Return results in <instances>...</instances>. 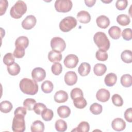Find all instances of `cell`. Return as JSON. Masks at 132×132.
I'll list each match as a JSON object with an SVG mask.
<instances>
[{"mask_svg": "<svg viewBox=\"0 0 132 132\" xmlns=\"http://www.w3.org/2000/svg\"><path fill=\"white\" fill-rule=\"evenodd\" d=\"M51 70L55 75H59L62 72V66L59 62H55L52 64Z\"/></svg>", "mask_w": 132, "mask_h": 132, "instance_id": "cell-40", "label": "cell"}, {"mask_svg": "<svg viewBox=\"0 0 132 132\" xmlns=\"http://www.w3.org/2000/svg\"><path fill=\"white\" fill-rule=\"evenodd\" d=\"M30 128L32 132H43L44 130V124L41 121L36 120L32 123Z\"/></svg>", "mask_w": 132, "mask_h": 132, "instance_id": "cell-24", "label": "cell"}, {"mask_svg": "<svg viewBox=\"0 0 132 132\" xmlns=\"http://www.w3.org/2000/svg\"><path fill=\"white\" fill-rule=\"evenodd\" d=\"M70 95L72 100H74L75 98H76L77 97L83 96L84 94L81 89L78 88H75L71 90Z\"/></svg>", "mask_w": 132, "mask_h": 132, "instance_id": "cell-41", "label": "cell"}, {"mask_svg": "<svg viewBox=\"0 0 132 132\" xmlns=\"http://www.w3.org/2000/svg\"><path fill=\"white\" fill-rule=\"evenodd\" d=\"M73 101L74 106L78 109L84 108L87 105V101L83 96L77 97Z\"/></svg>", "mask_w": 132, "mask_h": 132, "instance_id": "cell-27", "label": "cell"}, {"mask_svg": "<svg viewBox=\"0 0 132 132\" xmlns=\"http://www.w3.org/2000/svg\"><path fill=\"white\" fill-rule=\"evenodd\" d=\"M36 103V100L33 98H26L23 102V106L26 109L31 111L33 110L34 107Z\"/></svg>", "mask_w": 132, "mask_h": 132, "instance_id": "cell-37", "label": "cell"}, {"mask_svg": "<svg viewBox=\"0 0 132 132\" xmlns=\"http://www.w3.org/2000/svg\"><path fill=\"white\" fill-rule=\"evenodd\" d=\"M96 2V0H90V1H88V0H86L85 1V3L86 4V5L89 7H92L95 3Z\"/></svg>", "mask_w": 132, "mask_h": 132, "instance_id": "cell-49", "label": "cell"}, {"mask_svg": "<svg viewBox=\"0 0 132 132\" xmlns=\"http://www.w3.org/2000/svg\"><path fill=\"white\" fill-rule=\"evenodd\" d=\"M36 22L37 20L36 17L33 15H29L23 20L21 25L24 29L29 30L35 26Z\"/></svg>", "mask_w": 132, "mask_h": 132, "instance_id": "cell-10", "label": "cell"}, {"mask_svg": "<svg viewBox=\"0 0 132 132\" xmlns=\"http://www.w3.org/2000/svg\"><path fill=\"white\" fill-rule=\"evenodd\" d=\"M25 50L15 48L13 52V55L16 58H21L25 55Z\"/></svg>", "mask_w": 132, "mask_h": 132, "instance_id": "cell-46", "label": "cell"}, {"mask_svg": "<svg viewBox=\"0 0 132 132\" xmlns=\"http://www.w3.org/2000/svg\"><path fill=\"white\" fill-rule=\"evenodd\" d=\"M96 22L97 26L103 29H106L110 24V20L109 18L104 15H101L98 16L96 18Z\"/></svg>", "mask_w": 132, "mask_h": 132, "instance_id": "cell-15", "label": "cell"}, {"mask_svg": "<svg viewBox=\"0 0 132 132\" xmlns=\"http://www.w3.org/2000/svg\"><path fill=\"white\" fill-rule=\"evenodd\" d=\"M25 116L21 114L14 115L12 124V130L14 132H23L25 130Z\"/></svg>", "mask_w": 132, "mask_h": 132, "instance_id": "cell-5", "label": "cell"}, {"mask_svg": "<svg viewBox=\"0 0 132 132\" xmlns=\"http://www.w3.org/2000/svg\"><path fill=\"white\" fill-rule=\"evenodd\" d=\"M120 82L123 87H129L132 85V77L130 74H124L121 77Z\"/></svg>", "mask_w": 132, "mask_h": 132, "instance_id": "cell-26", "label": "cell"}, {"mask_svg": "<svg viewBox=\"0 0 132 132\" xmlns=\"http://www.w3.org/2000/svg\"><path fill=\"white\" fill-rule=\"evenodd\" d=\"M41 90L45 93H50L53 90L54 86L52 81L50 80H45L42 82L41 85Z\"/></svg>", "mask_w": 132, "mask_h": 132, "instance_id": "cell-33", "label": "cell"}, {"mask_svg": "<svg viewBox=\"0 0 132 132\" xmlns=\"http://www.w3.org/2000/svg\"><path fill=\"white\" fill-rule=\"evenodd\" d=\"M46 76L45 71L42 68L37 67L33 69L31 72V77L36 81H41Z\"/></svg>", "mask_w": 132, "mask_h": 132, "instance_id": "cell-9", "label": "cell"}, {"mask_svg": "<svg viewBox=\"0 0 132 132\" xmlns=\"http://www.w3.org/2000/svg\"><path fill=\"white\" fill-rule=\"evenodd\" d=\"M128 5L127 0H118L116 3V7L119 10H123L126 9Z\"/></svg>", "mask_w": 132, "mask_h": 132, "instance_id": "cell-44", "label": "cell"}, {"mask_svg": "<svg viewBox=\"0 0 132 132\" xmlns=\"http://www.w3.org/2000/svg\"><path fill=\"white\" fill-rule=\"evenodd\" d=\"M90 129V125L88 122L86 121L81 122L77 127L72 131H79V132H88Z\"/></svg>", "mask_w": 132, "mask_h": 132, "instance_id": "cell-32", "label": "cell"}, {"mask_svg": "<svg viewBox=\"0 0 132 132\" xmlns=\"http://www.w3.org/2000/svg\"><path fill=\"white\" fill-rule=\"evenodd\" d=\"M7 71L10 75L15 76L20 73V67L18 63L14 62L12 64L7 66Z\"/></svg>", "mask_w": 132, "mask_h": 132, "instance_id": "cell-30", "label": "cell"}, {"mask_svg": "<svg viewBox=\"0 0 132 132\" xmlns=\"http://www.w3.org/2000/svg\"><path fill=\"white\" fill-rule=\"evenodd\" d=\"M77 19L79 22L86 24L90 22L91 17L88 12L85 10H81L77 14Z\"/></svg>", "mask_w": 132, "mask_h": 132, "instance_id": "cell-17", "label": "cell"}, {"mask_svg": "<svg viewBox=\"0 0 132 132\" xmlns=\"http://www.w3.org/2000/svg\"><path fill=\"white\" fill-rule=\"evenodd\" d=\"M112 128L116 131H120L124 130L126 127V123L122 118H117L114 119L111 123Z\"/></svg>", "mask_w": 132, "mask_h": 132, "instance_id": "cell-13", "label": "cell"}, {"mask_svg": "<svg viewBox=\"0 0 132 132\" xmlns=\"http://www.w3.org/2000/svg\"><path fill=\"white\" fill-rule=\"evenodd\" d=\"M51 46L53 50L61 53L65 50L66 43L64 40L61 38L55 37L51 39Z\"/></svg>", "mask_w": 132, "mask_h": 132, "instance_id": "cell-7", "label": "cell"}, {"mask_svg": "<svg viewBox=\"0 0 132 132\" xmlns=\"http://www.w3.org/2000/svg\"><path fill=\"white\" fill-rule=\"evenodd\" d=\"M55 127L57 131L59 132H64L67 129V124L64 120L59 119L56 121Z\"/></svg>", "mask_w": 132, "mask_h": 132, "instance_id": "cell-31", "label": "cell"}, {"mask_svg": "<svg viewBox=\"0 0 132 132\" xmlns=\"http://www.w3.org/2000/svg\"><path fill=\"white\" fill-rule=\"evenodd\" d=\"M122 36L123 39L125 40H130L132 39V32L131 28H127L124 29L122 32Z\"/></svg>", "mask_w": 132, "mask_h": 132, "instance_id": "cell-43", "label": "cell"}, {"mask_svg": "<svg viewBox=\"0 0 132 132\" xmlns=\"http://www.w3.org/2000/svg\"><path fill=\"white\" fill-rule=\"evenodd\" d=\"M117 21L121 26L128 25L130 22V19L129 16L125 14L119 15L117 18Z\"/></svg>", "mask_w": 132, "mask_h": 132, "instance_id": "cell-28", "label": "cell"}, {"mask_svg": "<svg viewBox=\"0 0 132 132\" xmlns=\"http://www.w3.org/2000/svg\"><path fill=\"white\" fill-rule=\"evenodd\" d=\"M41 114L43 120L45 121H51L54 116V113L53 110L47 108L43 110Z\"/></svg>", "mask_w": 132, "mask_h": 132, "instance_id": "cell-34", "label": "cell"}, {"mask_svg": "<svg viewBox=\"0 0 132 132\" xmlns=\"http://www.w3.org/2000/svg\"><path fill=\"white\" fill-rule=\"evenodd\" d=\"M72 2L70 0H57L55 3V8L58 12L66 13L72 8Z\"/></svg>", "mask_w": 132, "mask_h": 132, "instance_id": "cell-6", "label": "cell"}, {"mask_svg": "<svg viewBox=\"0 0 132 132\" xmlns=\"http://www.w3.org/2000/svg\"><path fill=\"white\" fill-rule=\"evenodd\" d=\"M117 80V76L116 74L113 73H108L106 75L104 82L105 85L108 87H112L114 86Z\"/></svg>", "mask_w": 132, "mask_h": 132, "instance_id": "cell-19", "label": "cell"}, {"mask_svg": "<svg viewBox=\"0 0 132 132\" xmlns=\"http://www.w3.org/2000/svg\"><path fill=\"white\" fill-rule=\"evenodd\" d=\"M45 108H46V106L44 104L38 103L35 105L33 108V110L36 114L40 115L41 114L43 110L45 109Z\"/></svg>", "mask_w": 132, "mask_h": 132, "instance_id": "cell-42", "label": "cell"}, {"mask_svg": "<svg viewBox=\"0 0 132 132\" xmlns=\"http://www.w3.org/2000/svg\"><path fill=\"white\" fill-rule=\"evenodd\" d=\"M27 9V5L24 2L18 1L11 8L10 14L12 18L18 19L21 18L26 13Z\"/></svg>", "mask_w": 132, "mask_h": 132, "instance_id": "cell-3", "label": "cell"}, {"mask_svg": "<svg viewBox=\"0 0 132 132\" xmlns=\"http://www.w3.org/2000/svg\"><path fill=\"white\" fill-rule=\"evenodd\" d=\"M124 118L125 120L131 123L132 122V108H129L127 109L124 112Z\"/></svg>", "mask_w": 132, "mask_h": 132, "instance_id": "cell-47", "label": "cell"}, {"mask_svg": "<svg viewBox=\"0 0 132 132\" xmlns=\"http://www.w3.org/2000/svg\"><path fill=\"white\" fill-rule=\"evenodd\" d=\"M27 113L26 111V108H25L24 107H19L15 109L14 112V114H23L24 116H25Z\"/></svg>", "mask_w": 132, "mask_h": 132, "instance_id": "cell-48", "label": "cell"}, {"mask_svg": "<svg viewBox=\"0 0 132 132\" xmlns=\"http://www.w3.org/2000/svg\"><path fill=\"white\" fill-rule=\"evenodd\" d=\"M19 87L21 91L27 95H34L38 91V85L37 81L27 78L21 80Z\"/></svg>", "mask_w": 132, "mask_h": 132, "instance_id": "cell-1", "label": "cell"}, {"mask_svg": "<svg viewBox=\"0 0 132 132\" xmlns=\"http://www.w3.org/2000/svg\"><path fill=\"white\" fill-rule=\"evenodd\" d=\"M95 57L99 61H104L107 60L108 55L106 51L102 50H98L96 52Z\"/></svg>", "mask_w": 132, "mask_h": 132, "instance_id": "cell-38", "label": "cell"}, {"mask_svg": "<svg viewBox=\"0 0 132 132\" xmlns=\"http://www.w3.org/2000/svg\"><path fill=\"white\" fill-rule=\"evenodd\" d=\"M58 116L61 118H67L69 117L71 113L70 108L67 106L63 105L59 106L57 110Z\"/></svg>", "mask_w": 132, "mask_h": 132, "instance_id": "cell-20", "label": "cell"}, {"mask_svg": "<svg viewBox=\"0 0 132 132\" xmlns=\"http://www.w3.org/2000/svg\"><path fill=\"white\" fill-rule=\"evenodd\" d=\"M107 70V67L105 64L103 63H96L93 68V72L96 76H102Z\"/></svg>", "mask_w": 132, "mask_h": 132, "instance_id": "cell-23", "label": "cell"}, {"mask_svg": "<svg viewBox=\"0 0 132 132\" xmlns=\"http://www.w3.org/2000/svg\"><path fill=\"white\" fill-rule=\"evenodd\" d=\"M91 70V66L89 63L87 62L81 63L78 68V72L79 74L81 76H85L88 75Z\"/></svg>", "mask_w": 132, "mask_h": 132, "instance_id": "cell-18", "label": "cell"}, {"mask_svg": "<svg viewBox=\"0 0 132 132\" xmlns=\"http://www.w3.org/2000/svg\"><path fill=\"white\" fill-rule=\"evenodd\" d=\"M79 59L78 57L74 54H69L67 55L63 61L65 66L69 69H73L76 67Z\"/></svg>", "mask_w": 132, "mask_h": 132, "instance_id": "cell-8", "label": "cell"}, {"mask_svg": "<svg viewBox=\"0 0 132 132\" xmlns=\"http://www.w3.org/2000/svg\"><path fill=\"white\" fill-rule=\"evenodd\" d=\"M62 54L61 53L52 50L48 54V59L51 62H59L62 59Z\"/></svg>", "mask_w": 132, "mask_h": 132, "instance_id": "cell-21", "label": "cell"}, {"mask_svg": "<svg viewBox=\"0 0 132 132\" xmlns=\"http://www.w3.org/2000/svg\"><path fill=\"white\" fill-rule=\"evenodd\" d=\"M64 81L68 86L75 85L77 81V76L74 71H68L64 75Z\"/></svg>", "mask_w": 132, "mask_h": 132, "instance_id": "cell-12", "label": "cell"}, {"mask_svg": "<svg viewBox=\"0 0 132 132\" xmlns=\"http://www.w3.org/2000/svg\"><path fill=\"white\" fill-rule=\"evenodd\" d=\"M15 59L13 54L11 53L6 54L3 57V62L5 64L8 66L14 63Z\"/></svg>", "mask_w": 132, "mask_h": 132, "instance_id": "cell-36", "label": "cell"}, {"mask_svg": "<svg viewBox=\"0 0 132 132\" xmlns=\"http://www.w3.org/2000/svg\"><path fill=\"white\" fill-rule=\"evenodd\" d=\"M29 45V40L25 36H20L18 37L15 42V48L25 50Z\"/></svg>", "mask_w": 132, "mask_h": 132, "instance_id": "cell-14", "label": "cell"}, {"mask_svg": "<svg viewBox=\"0 0 132 132\" xmlns=\"http://www.w3.org/2000/svg\"><path fill=\"white\" fill-rule=\"evenodd\" d=\"M122 61L126 63H130L132 62V52L130 50H125L121 54Z\"/></svg>", "mask_w": 132, "mask_h": 132, "instance_id": "cell-29", "label": "cell"}, {"mask_svg": "<svg viewBox=\"0 0 132 132\" xmlns=\"http://www.w3.org/2000/svg\"><path fill=\"white\" fill-rule=\"evenodd\" d=\"M12 108V104L8 101H4L0 104V110L2 112L8 113L11 111Z\"/></svg>", "mask_w": 132, "mask_h": 132, "instance_id": "cell-25", "label": "cell"}, {"mask_svg": "<svg viewBox=\"0 0 132 132\" xmlns=\"http://www.w3.org/2000/svg\"><path fill=\"white\" fill-rule=\"evenodd\" d=\"M77 25L76 19L72 16H68L63 19L59 23L60 29L64 32L70 31Z\"/></svg>", "mask_w": 132, "mask_h": 132, "instance_id": "cell-4", "label": "cell"}, {"mask_svg": "<svg viewBox=\"0 0 132 132\" xmlns=\"http://www.w3.org/2000/svg\"><path fill=\"white\" fill-rule=\"evenodd\" d=\"M112 102L114 105L117 107H121L123 104V101L122 97L118 94H114L111 97Z\"/></svg>", "mask_w": 132, "mask_h": 132, "instance_id": "cell-39", "label": "cell"}, {"mask_svg": "<svg viewBox=\"0 0 132 132\" xmlns=\"http://www.w3.org/2000/svg\"><path fill=\"white\" fill-rule=\"evenodd\" d=\"M101 1L102 2H103V3H109L111 2H112V0H110V1Z\"/></svg>", "mask_w": 132, "mask_h": 132, "instance_id": "cell-50", "label": "cell"}, {"mask_svg": "<svg viewBox=\"0 0 132 132\" xmlns=\"http://www.w3.org/2000/svg\"><path fill=\"white\" fill-rule=\"evenodd\" d=\"M108 34L112 39L117 40L121 37V29L118 26H113L108 30Z\"/></svg>", "mask_w": 132, "mask_h": 132, "instance_id": "cell-22", "label": "cell"}, {"mask_svg": "<svg viewBox=\"0 0 132 132\" xmlns=\"http://www.w3.org/2000/svg\"><path fill=\"white\" fill-rule=\"evenodd\" d=\"M68 94L63 90H59L56 92L54 95V100L58 103H63L67 101Z\"/></svg>", "mask_w": 132, "mask_h": 132, "instance_id": "cell-16", "label": "cell"}, {"mask_svg": "<svg viewBox=\"0 0 132 132\" xmlns=\"http://www.w3.org/2000/svg\"><path fill=\"white\" fill-rule=\"evenodd\" d=\"M93 40L100 50L107 51L110 45V41L106 35L102 31L96 32L93 37Z\"/></svg>", "mask_w": 132, "mask_h": 132, "instance_id": "cell-2", "label": "cell"}, {"mask_svg": "<svg viewBox=\"0 0 132 132\" xmlns=\"http://www.w3.org/2000/svg\"><path fill=\"white\" fill-rule=\"evenodd\" d=\"M103 110V107L101 104L97 103L92 104L90 107V111L91 112L95 115H98L102 113Z\"/></svg>", "mask_w": 132, "mask_h": 132, "instance_id": "cell-35", "label": "cell"}, {"mask_svg": "<svg viewBox=\"0 0 132 132\" xmlns=\"http://www.w3.org/2000/svg\"><path fill=\"white\" fill-rule=\"evenodd\" d=\"M109 91L104 88H102L98 90L96 94V99L101 102L104 103L108 101L110 98Z\"/></svg>", "mask_w": 132, "mask_h": 132, "instance_id": "cell-11", "label": "cell"}, {"mask_svg": "<svg viewBox=\"0 0 132 132\" xmlns=\"http://www.w3.org/2000/svg\"><path fill=\"white\" fill-rule=\"evenodd\" d=\"M8 6V2L6 0H1L0 1V8H1V10H0V14L1 15H2L3 14H4Z\"/></svg>", "mask_w": 132, "mask_h": 132, "instance_id": "cell-45", "label": "cell"}]
</instances>
